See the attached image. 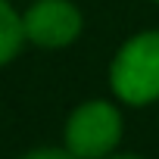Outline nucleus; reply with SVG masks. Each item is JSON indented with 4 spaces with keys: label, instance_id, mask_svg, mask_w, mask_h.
<instances>
[{
    "label": "nucleus",
    "instance_id": "f257e3e1",
    "mask_svg": "<svg viewBox=\"0 0 159 159\" xmlns=\"http://www.w3.org/2000/svg\"><path fill=\"white\" fill-rule=\"evenodd\" d=\"M112 91L125 103H150L159 97V31L131 38L112 62Z\"/></svg>",
    "mask_w": 159,
    "mask_h": 159
},
{
    "label": "nucleus",
    "instance_id": "f03ea898",
    "mask_svg": "<svg viewBox=\"0 0 159 159\" xmlns=\"http://www.w3.org/2000/svg\"><path fill=\"white\" fill-rule=\"evenodd\" d=\"M122 137V119L109 103H84L78 106L66 128V143L75 159H100Z\"/></svg>",
    "mask_w": 159,
    "mask_h": 159
},
{
    "label": "nucleus",
    "instance_id": "7ed1b4c3",
    "mask_svg": "<svg viewBox=\"0 0 159 159\" xmlns=\"http://www.w3.org/2000/svg\"><path fill=\"white\" fill-rule=\"evenodd\" d=\"M25 38L38 47H66L81 31V13L69 0H38L22 16Z\"/></svg>",
    "mask_w": 159,
    "mask_h": 159
},
{
    "label": "nucleus",
    "instance_id": "20e7f679",
    "mask_svg": "<svg viewBox=\"0 0 159 159\" xmlns=\"http://www.w3.org/2000/svg\"><path fill=\"white\" fill-rule=\"evenodd\" d=\"M22 41H25V25H22V19L13 13L10 3L0 0V66L16 56V50L22 47Z\"/></svg>",
    "mask_w": 159,
    "mask_h": 159
},
{
    "label": "nucleus",
    "instance_id": "39448f33",
    "mask_svg": "<svg viewBox=\"0 0 159 159\" xmlns=\"http://www.w3.org/2000/svg\"><path fill=\"white\" fill-rule=\"evenodd\" d=\"M25 159H75V156L72 153H62V150H38V153H31Z\"/></svg>",
    "mask_w": 159,
    "mask_h": 159
},
{
    "label": "nucleus",
    "instance_id": "423d86ee",
    "mask_svg": "<svg viewBox=\"0 0 159 159\" xmlns=\"http://www.w3.org/2000/svg\"><path fill=\"white\" fill-rule=\"evenodd\" d=\"M116 159H140V156H116Z\"/></svg>",
    "mask_w": 159,
    "mask_h": 159
}]
</instances>
